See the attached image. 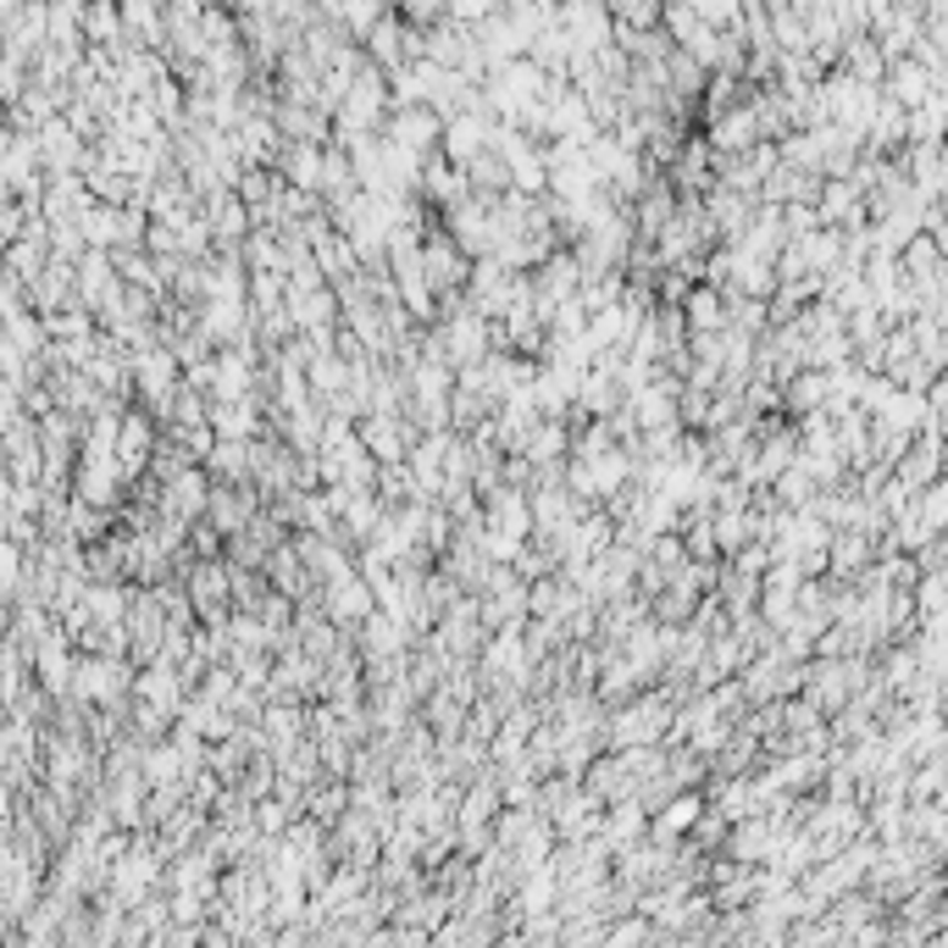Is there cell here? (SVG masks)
<instances>
[{"instance_id": "6da1fadb", "label": "cell", "mask_w": 948, "mask_h": 948, "mask_svg": "<svg viewBox=\"0 0 948 948\" xmlns=\"http://www.w3.org/2000/svg\"><path fill=\"white\" fill-rule=\"evenodd\" d=\"M699 810H705V793L699 788H677L671 799H660V815L649 821V837H660V843H683L688 837V826L699 821Z\"/></svg>"}, {"instance_id": "7a4b0ae2", "label": "cell", "mask_w": 948, "mask_h": 948, "mask_svg": "<svg viewBox=\"0 0 948 948\" xmlns=\"http://www.w3.org/2000/svg\"><path fill=\"white\" fill-rule=\"evenodd\" d=\"M438 134H444V123H438V117H427V112H399V117H394V150L433 145Z\"/></svg>"}]
</instances>
